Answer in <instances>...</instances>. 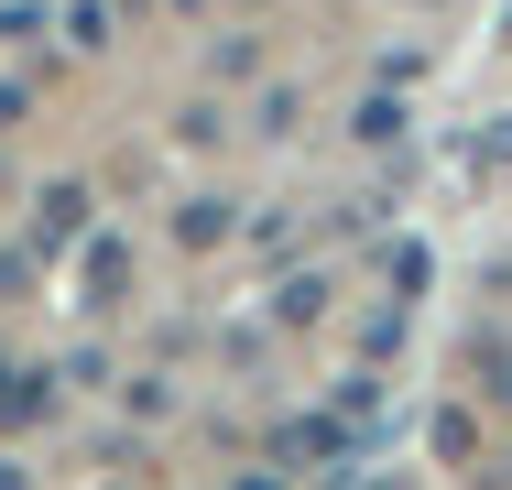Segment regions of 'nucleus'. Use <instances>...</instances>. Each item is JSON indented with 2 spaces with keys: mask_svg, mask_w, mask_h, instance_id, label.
I'll return each instance as SVG.
<instances>
[]
</instances>
